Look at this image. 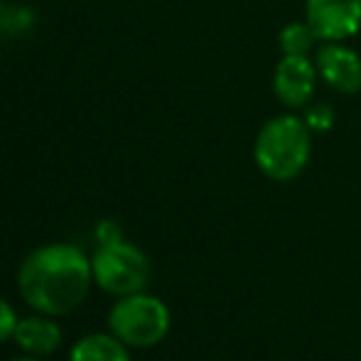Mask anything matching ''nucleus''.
Wrapping results in <instances>:
<instances>
[{
  "label": "nucleus",
  "mask_w": 361,
  "mask_h": 361,
  "mask_svg": "<svg viewBox=\"0 0 361 361\" xmlns=\"http://www.w3.org/2000/svg\"><path fill=\"white\" fill-rule=\"evenodd\" d=\"M91 261L69 243L37 248L20 266L23 300L42 314H67L84 302L91 288Z\"/></svg>",
  "instance_id": "nucleus-1"
},
{
  "label": "nucleus",
  "mask_w": 361,
  "mask_h": 361,
  "mask_svg": "<svg viewBox=\"0 0 361 361\" xmlns=\"http://www.w3.org/2000/svg\"><path fill=\"white\" fill-rule=\"evenodd\" d=\"M312 155V128L300 116L286 114L266 121L253 143L258 170L276 182H290L307 167Z\"/></svg>",
  "instance_id": "nucleus-2"
},
{
  "label": "nucleus",
  "mask_w": 361,
  "mask_h": 361,
  "mask_svg": "<svg viewBox=\"0 0 361 361\" xmlns=\"http://www.w3.org/2000/svg\"><path fill=\"white\" fill-rule=\"evenodd\" d=\"M109 327L126 347H152L170 332V310L152 295H126L111 310Z\"/></svg>",
  "instance_id": "nucleus-3"
},
{
  "label": "nucleus",
  "mask_w": 361,
  "mask_h": 361,
  "mask_svg": "<svg viewBox=\"0 0 361 361\" xmlns=\"http://www.w3.org/2000/svg\"><path fill=\"white\" fill-rule=\"evenodd\" d=\"M94 281L101 290L111 295H135L143 293L150 283V261L140 248L126 241L101 243L91 261Z\"/></svg>",
  "instance_id": "nucleus-4"
},
{
  "label": "nucleus",
  "mask_w": 361,
  "mask_h": 361,
  "mask_svg": "<svg viewBox=\"0 0 361 361\" xmlns=\"http://www.w3.org/2000/svg\"><path fill=\"white\" fill-rule=\"evenodd\" d=\"M305 20L319 42H344L361 30V0H305Z\"/></svg>",
  "instance_id": "nucleus-5"
},
{
  "label": "nucleus",
  "mask_w": 361,
  "mask_h": 361,
  "mask_svg": "<svg viewBox=\"0 0 361 361\" xmlns=\"http://www.w3.org/2000/svg\"><path fill=\"white\" fill-rule=\"evenodd\" d=\"M317 64L310 54H283L273 72V94L288 109H302L317 89Z\"/></svg>",
  "instance_id": "nucleus-6"
},
{
  "label": "nucleus",
  "mask_w": 361,
  "mask_h": 361,
  "mask_svg": "<svg viewBox=\"0 0 361 361\" xmlns=\"http://www.w3.org/2000/svg\"><path fill=\"white\" fill-rule=\"evenodd\" d=\"M319 79L339 94L361 91V57L342 42H324L314 52Z\"/></svg>",
  "instance_id": "nucleus-7"
},
{
  "label": "nucleus",
  "mask_w": 361,
  "mask_h": 361,
  "mask_svg": "<svg viewBox=\"0 0 361 361\" xmlns=\"http://www.w3.org/2000/svg\"><path fill=\"white\" fill-rule=\"evenodd\" d=\"M15 342L32 357H47L62 347V329L47 317H25L15 327Z\"/></svg>",
  "instance_id": "nucleus-8"
},
{
  "label": "nucleus",
  "mask_w": 361,
  "mask_h": 361,
  "mask_svg": "<svg viewBox=\"0 0 361 361\" xmlns=\"http://www.w3.org/2000/svg\"><path fill=\"white\" fill-rule=\"evenodd\" d=\"M69 361H130V354L116 334H89L74 344Z\"/></svg>",
  "instance_id": "nucleus-9"
},
{
  "label": "nucleus",
  "mask_w": 361,
  "mask_h": 361,
  "mask_svg": "<svg viewBox=\"0 0 361 361\" xmlns=\"http://www.w3.org/2000/svg\"><path fill=\"white\" fill-rule=\"evenodd\" d=\"M314 42H317V35L307 25V20L290 23L278 35V47L283 54H310L314 49Z\"/></svg>",
  "instance_id": "nucleus-10"
},
{
  "label": "nucleus",
  "mask_w": 361,
  "mask_h": 361,
  "mask_svg": "<svg viewBox=\"0 0 361 361\" xmlns=\"http://www.w3.org/2000/svg\"><path fill=\"white\" fill-rule=\"evenodd\" d=\"M18 322L20 319L15 317V310L10 307V302H5V300L0 298V342H5V339L13 337Z\"/></svg>",
  "instance_id": "nucleus-11"
},
{
  "label": "nucleus",
  "mask_w": 361,
  "mask_h": 361,
  "mask_svg": "<svg viewBox=\"0 0 361 361\" xmlns=\"http://www.w3.org/2000/svg\"><path fill=\"white\" fill-rule=\"evenodd\" d=\"M305 121H307L310 128L324 130V128H329V126H332V111H329L327 106H319V109H312V111H310V116H307Z\"/></svg>",
  "instance_id": "nucleus-12"
},
{
  "label": "nucleus",
  "mask_w": 361,
  "mask_h": 361,
  "mask_svg": "<svg viewBox=\"0 0 361 361\" xmlns=\"http://www.w3.org/2000/svg\"><path fill=\"white\" fill-rule=\"evenodd\" d=\"M99 241L101 243H116V241H123V236H121V228L118 224L114 221H104L99 226Z\"/></svg>",
  "instance_id": "nucleus-13"
},
{
  "label": "nucleus",
  "mask_w": 361,
  "mask_h": 361,
  "mask_svg": "<svg viewBox=\"0 0 361 361\" xmlns=\"http://www.w3.org/2000/svg\"><path fill=\"white\" fill-rule=\"evenodd\" d=\"M15 361H39V359H35V357H25V359H15Z\"/></svg>",
  "instance_id": "nucleus-14"
}]
</instances>
